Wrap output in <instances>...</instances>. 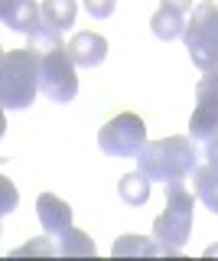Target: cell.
I'll return each instance as SVG.
<instances>
[{
	"label": "cell",
	"mask_w": 218,
	"mask_h": 261,
	"mask_svg": "<svg viewBox=\"0 0 218 261\" xmlns=\"http://www.w3.org/2000/svg\"><path fill=\"white\" fill-rule=\"evenodd\" d=\"M39 10H43V20L49 23L52 30H59V33L75 27V13H78L75 0H43Z\"/></svg>",
	"instance_id": "5bb4252c"
},
{
	"label": "cell",
	"mask_w": 218,
	"mask_h": 261,
	"mask_svg": "<svg viewBox=\"0 0 218 261\" xmlns=\"http://www.w3.org/2000/svg\"><path fill=\"white\" fill-rule=\"evenodd\" d=\"M192 4H196V0H163V7H173V10H179V13H189Z\"/></svg>",
	"instance_id": "7402d4cb"
},
{
	"label": "cell",
	"mask_w": 218,
	"mask_h": 261,
	"mask_svg": "<svg viewBox=\"0 0 218 261\" xmlns=\"http://www.w3.org/2000/svg\"><path fill=\"white\" fill-rule=\"evenodd\" d=\"M69 56L75 65H82V69H95V65L104 62V56H108V39L101 36V33H91V30H82L75 33V36L69 39Z\"/></svg>",
	"instance_id": "ba28073f"
},
{
	"label": "cell",
	"mask_w": 218,
	"mask_h": 261,
	"mask_svg": "<svg viewBox=\"0 0 218 261\" xmlns=\"http://www.w3.org/2000/svg\"><path fill=\"white\" fill-rule=\"evenodd\" d=\"M199 167V150L192 137H163V141H147L137 153V170L147 173L153 183H182Z\"/></svg>",
	"instance_id": "6da1fadb"
},
{
	"label": "cell",
	"mask_w": 218,
	"mask_h": 261,
	"mask_svg": "<svg viewBox=\"0 0 218 261\" xmlns=\"http://www.w3.org/2000/svg\"><path fill=\"white\" fill-rule=\"evenodd\" d=\"M215 134H218V82L208 72H202L196 88V111L189 118V137L196 144H205Z\"/></svg>",
	"instance_id": "52a82bcc"
},
{
	"label": "cell",
	"mask_w": 218,
	"mask_h": 261,
	"mask_svg": "<svg viewBox=\"0 0 218 261\" xmlns=\"http://www.w3.org/2000/svg\"><path fill=\"white\" fill-rule=\"evenodd\" d=\"M143 144H147V124H143V118L134 114V111H124V114H117V118H111L108 124L98 130V147L108 157H117V160H124V157L137 160V153L143 150Z\"/></svg>",
	"instance_id": "5b68a950"
},
{
	"label": "cell",
	"mask_w": 218,
	"mask_h": 261,
	"mask_svg": "<svg viewBox=\"0 0 218 261\" xmlns=\"http://www.w3.org/2000/svg\"><path fill=\"white\" fill-rule=\"evenodd\" d=\"M202 157H205L208 167H215V170H218V134L205 141V153H202Z\"/></svg>",
	"instance_id": "44dd1931"
},
{
	"label": "cell",
	"mask_w": 218,
	"mask_h": 261,
	"mask_svg": "<svg viewBox=\"0 0 218 261\" xmlns=\"http://www.w3.org/2000/svg\"><path fill=\"white\" fill-rule=\"evenodd\" d=\"M59 255H95V242L91 235H85L82 228H66L59 239Z\"/></svg>",
	"instance_id": "2e32d148"
},
{
	"label": "cell",
	"mask_w": 218,
	"mask_h": 261,
	"mask_svg": "<svg viewBox=\"0 0 218 261\" xmlns=\"http://www.w3.org/2000/svg\"><path fill=\"white\" fill-rule=\"evenodd\" d=\"M0 20H4L7 30L13 33H33L43 20V10L33 4V0H0Z\"/></svg>",
	"instance_id": "9c48e42d"
},
{
	"label": "cell",
	"mask_w": 218,
	"mask_h": 261,
	"mask_svg": "<svg viewBox=\"0 0 218 261\" xmlns=\"http://www.w3.org/2000/svg\"><path fill=\"white\" fill-rule=\"evenodd\" d=\"M114 258H124V255H153V258H169V248L160 242H150L143 235H120L111 248Z\"/></svg>",
	"instance_id": "8fae6325"
},
{
	"label": "cell",
	"mask_w": 218,
	"mask_h": 261,
	"mask_svg": "<svg viewBox=\"0 0 218 261\" xmlns=\"http://www.w3.org/2000/svg\"><path fill=\"white\" fill-rule=\"evenodd\" d=\"M182 39H185V49H189L192 62L202 72L218 69V4H212V0L196 4L189 23H185Z\"/></svg>",
	"instance_id": "277c9868"
},
{
	"label": "cell",
	"mask_w": 218,
	"mask_h": 261,
	"mask_svg": "<svg viewBox=\"0 0 218 261\" xmlns=\"http://www.w3.org/2000/svg\"><path fill=\"white\" fill-rule=\"evenodd\" d=\"M150 30H153V36L157 39H179L182 33H185V16L179 10H173V7H160L157 13L150 16Z\"/></svg>",
	"instance_id": "7c38bea8"
},
{
	"label": "cell",
	"mask_w": 218,
	"mask_h": 261,
	"mask_svg": "<svg viewBox=\"0 0 218 261\" xmlns=\"http://www.w3.org/2000/svg\"><path fill=\"white\" fill-rule=\"evenodd\" d=\"M62 33L59 30H52L46 20H39V27L29 33V49H36L39 56H46V53H52V49H59L62 46Z\"/></svg>",
	"instance_id": "e0dca14e"
},
{
	"label": "cell",
	"mask_w": 218,
	"mask_h": 261,
	"mask_svg": "<svg viewBox=\"0 0 218 261\" xmlns=\"http://www.w3.org/2000/svg\"><path fill=\"white\" fill-rule=\"evenodd\" d=\"M39 92L46 98H52V101H59V105H69L78 95L75 62H72L66 46L39 56Z\"/></svg>",
	"instance_id": "8992f818"
},
{
	"label": "cell",
	"mask_w": 218,
	"mask_h": 261,
	"mask_svg": "<svg viewBox=\"0 0 218 261\" xmlns=\"http://www.w3.org/2000/svg\"><path fill=\"white\" fill-rule=\"evenodd\" d=\"M36 212L43 222L46 235H62L66 228H72V206L66 199H59L55 193H43L36 199Z\"/></svg>",
	"instance_id": "30bf717a"
},
{
	"label": "cell",
	"mask_w": 218,
	"mask_h": 261,
	"mask_svg": "<svg viewBox=\"0 0 218 261\" xmlns=\"http://www.w3.org/2000/svg\"><path fill=\"white\" fill-rule=\"evenodd\" d=\"M208 75H212V79H215V82H218V69H212V72H208Z\"/></svg>",
	"instance_id": "603a6c76"
},
{
	"label": "cell",
	"mask_w": 218,
	"mask_h": 261,
	"mask_svg": "<svg viewBox=\"0 0 218 261\" xmlns=\"http://www.w3.org/2000/svg\"><path fill=\"white\" fill-rule=\"evenodd\" d=\"M39 92V53L36 49H7L0 59V105L7 111H23Z\"/></svg>",
	"instance_id": "7a4b0ae2"
},
{
	"label": "cell",
	"mask_w": 218,
	"mask_h": 261,
	"mask_svg": "<svg viewBox=\"0 0 218 261\" xmlns=\"http://www.w3.org/2000/svg\"><path fill=\"white\" fill-rule=\"evenodd\" d=\"M192 183H196V196L199 202L205 206L208 212H215L218 216V170L215 167H196V173H192Z\"/></svg>",
	"instance_id": "4fadbf2b"
},
{
	"label": "cell",
	"mask_w": 218,
	"mask_h": 261,
	"mask_svg": "<svg viewBox=\"0 0 218 261\" xmlns=\"http://www.w3.org/2000/svg\"><path fill=\"white\" fill-rule=\"evenodd\" d=\"M163 186H166V209L153 222V239L169 248V258H176L192 235V206H196V196L185 190L182 183H163Z\"/></svg>",
	"instance_id": "3957f363"
},
{
	"label": "cell",
	"mask_w": 218,
	"mask_h": 261,
	"mask_svg": "<svg viewBox=\"0 0 218 261\" xmlns=\"http://www.w3.org/2000/svg\"><path fill=\"white\" fill-rule=\"evenodd\" d=\"M150 183L153 179L147 173H127V176H120V183H117V196L127 202V206H143V202L150 199Z\"/></svg>",
	"instance_id": "9a60e30c"
},
{
	"label": "cell",
	"mask_w": 218,
	"mask_h": 261,
	"mask_svg": "<svg viewBox=\"0 0 218 261\" xmlns=\"http://www.w3.org/2000/svg\"><path fill=\"white\" fill-rule=\"evenodd\" d=\"M0 190H4V202H0V212L7 216V212L17 206V199H20V196H17V190H13V183H10V179H0Z\"/></svg>",
	"instance_id": "ffe728a7"
},
{
	"label": "cell",
	"mask_w": 218,
	"mask_h": 261,
	"mask_svg": "<svg viewBox=\"0 0 218 261\" xmlns=\"http://www.w3.org/2000/svg\"><path fill=\"white\" fill-rule=\"evenodd\" d=\"M117 0H85V10L95 16V20H108L111 13H114Z\"/></svg>",
	"instance_id": "d6986e66"
},
{
	"label": "cell",
	"mask_w": 218,
	"mask_h": 261,
	"mask_svg": "<svg viewBox=\"0 0 218 261\" xmlns=\"http://www.w3.org/2000/svg\"><path fill=\"white\" fill-rule=\"evenodd\" d=\"M13 255H46V258H52V255H59V245H52V242H46V239H36V242H29V245H23V248H17Z\"/></svg>",
	"instance_id": "ac0fdd59"
}]
</instances>
